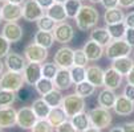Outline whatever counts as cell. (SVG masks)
I'll use <instances>...</instances> for the list:
<instances>
[{
	"instance_id": "cell-1",
	"label": "cell",
	"mask_w": 134,
	"mask_h": 132,
	"mask_svg": "<svg viewBox=\"0 0 134 132\" xmlns=\"http://www.w3.org/2000/svg\"><path fill=\"white\" fill-rule=\"evenodd\" d=\"M76 25L82 32H86L89 29H93L97 27L100 21V13L93 5L90 4H82L79 15L76 16Z\"/></svg>"
},
{
	"instance_id": "cell-2",
	"label": "cell",
	"mask_w": 134,
	"mask_h": 132,
	"mask_svg": "<svg viewBox=\"0 0 134 132\" xmlns=\"http://www.w3.org/2000/svg\"><path fill=\"white\" fill-rule=\"evenodd\" d=\"M24 85H25V81L23 77V73L7 70L5 73L0 75V89L17 92Z\"/></svg>"
},
{
	"instance_id": "cell-3",
	"label": "cell",
	"mask_w": 134,
	"mask_h": 132,
	"mask_svg": "<svg viewBox=\"0 0 134 132\" xmlns=\"http://www.w3.org/2000/svg\"><path fill=\"white\" fill-rule=\"evenodd\" d=\"M89 118H90V124L98 129H105L108 127H110L113 116H111V112L108 108L104 107H94L92 108L89 112Z\"/></svg>"
},
{
	"instance_id": "cell-4",
	"label": "cell",
	"mask_w": 134,
	"mask_h": 132,
	"mask_svg": "<svg viewBox=\"0 0 134 132\" xmlns=\"http://www.w3.org/2000/svg\"><path fill=\"white\" fill-rule=\"evenodd\" d=\"M133 53V48L122 39V40H111V42L105 46V55L109 60H116L121 57H127Z\"/></svg>"
},
{
	"instance_id": "cell-5",
	"label": "cell",
	"mask_w": 134,
	"mask_h": 132,
	"mask_svg": "<svg viewBox=\"0 0 134 132\" xmlns=\"http://www.w3.org/2000/svg\"><path fill=\"white\" fill-rule=\"evenodd\" d=\"M61 107L65 110L68 118H72L74 115L80 114V112L85 111V98L80 97L79 94H69V95L64 97Z\"/></svg>"
},
{
	"instance_id": "cell-6",
	"label": "cell",
	"mask_w": 134,
	"mask_h": 132,
	"mask_svg": "<svg viewBox=\"0 0 134 132\" xmlns=\"http://www.w3.org/2000/svg\"><path fill=\"white\" fill-rule=\"evenodd\" d=\"M36 114L33 112L31 106H23L21 108L17 110V122L16 125H19L21 129H32L35 123L37 122Z\"/></svg>"
},
{
	"instance_id": "cell-7",
	"label": "cell",
	"mask_w": 134,
	"mask_h": 132,
	"mask_svg": "<svg viewBox=\"0 0 134 132\" xmlns=\"http://www.w3.org/2000/svg\"><path fill=\"white\" fill-rule=\"evenodd\" d=\"M24 57L28 62L43 64L48 58V49L37 45L36 42H31L24 48Z\"/></svg>"
},
{
	"instance_id": "cell-8",
	"label": "cell",
	"mask_w": 134,
	"mask_h": 132,
	"mask_svg": "<svg viewBox=\"0 0 134 132\" xmlns=\"http://www.w3.org/2000/svg\"><path fill=\"white\" fill-rule=\"evenodd\" d=\"M2 17L5 23H17L23 18V5L5 2L2 4Z\"/></svg>"
},
{
	"instance_id": "cell-9",
	"label": "cell",
	"mask_w": 134,
	"mask_h": 132,
	"mask_svg": "<svg viewBox=\"0 0 134 132\" xmlns=\"http://www.w3.org/2000/svg\"><path fill=\"white\" fill-rule=\"evenodd\" d=\"M43 15H45V11L36 0H25L23 4V18L25 21H37Z\"/></svg>"
},
{
	"instance_id": "cell-10",
	"label": "cell",
	"mask_w": 134,
	"mask_h": 132,
	"mask_svg": "<svg viewBox=\"0 0 134 132\" xmlns=\"http://www.w3.org/2000/svg\"><path fill=\"white\" fill-rule=\"evenodd\" d=\"M73 53L74 49L64 45L60 49H57V52L54 53L53 62L60 69H70L73 66Z\"/></svg>"
},
{
	"instance_id": "cell-11",
	"label": "cell",
	"mask_w": 134,
	"mask_h": 132,
	"mask_svg": "<svg viewBox=\"0 0 134 132\" xmlns=\"http://www.w3.org/2000/svg\"><path fill=\"white\" fill-rule=\"evenodd\" d=\"M52 33L54 36V41L59 42V44H63V45L70 42L73 40V37H74V29L69 23L57 24Z\"/></svg>"
},
{
	"instance_id": "cell-12",
	"label": "cell",
	"mask_w": 134,
	"mask_h": 132,
	"mask_svg": "<svg viewBox=\"0 0 134 132\" xmlns=\"http://www.w3.org/2000/svg\"><path fill=\"white\" fill-rule=\"evenodd\" d=\"M41 64L39 62H28L23 70V77L27 85L35 86L39 79L43 77V73H41Z\"/></svg>"
},
{
	"instance_id": "cell-13",
	"label": "cell",
	"mask_w": 134,
	"mask_h": 132,
	"mask_svg": "<svg viewBox=\"0 0 134 132\" xmlns=\"http://www.w3.org/2000/svg\"><path fill=\"white\" fill-rule=\"evenodd\" d=\"M4 64H5V67L7 70H11V71H16V73H23L25 65L28 64V61L25 60L24 55L19 54L16 52H9L8 55L4 60Z\"/></svg>"
},
{
	"instance_id": "cell-14",
	"label": "cell",
	"mask_w": 134,
	"mask_h": 132,
	"mask_svg": "<svg viewBox=\"0 0 134 132\" xmlns=\"http://www.w3.org/2000/svg\"><path fill=\"white\" fill-rule=\"evenodd\" d=\"M2 34L11 44H15L23 39L24 32H23V28L17 23H5L2 28Z\"/></svg>"
},
{
	"instance_id": "cell-15",
	"label": "cell",
	"mask_w": 134,
	"mask_h": 132,
	"mask_svg": "<svg viewBox=\"0 0 134 132\" xmlns=\"http://www.w3.org/2000/svg\"><path fill=\"white\" fill-rule=\"evenodd\" d=\"M113 111L118 116H129L134 112V102L126 98L125 95H118L116 103H114Z\"/></svg>"
},
{
	"instance_id": "cell-16",
	"label": "cell",
	"mask_w": 134,
	"mask_h": 132,
	"mask_svg": "<svg viewBox=\"0 0 134 132\" xmlns=\"http://www.w3.org/2000/svg\"><path fill=\"white\" fill-rule=\"evenodd\" d=\"M17 122V110L12 106L0 107V128H12Z\"/></svg>"
},
{
	"instance_id": "cell-17",
	"label": "cell",
	"mask_w": 134,
	"mask_h": 132,
	"mask_svg": "<svg viewBox=\"0 0 134 132\" xmlns=\"http://www.w3.org/2000/svg\"><path fill=\"white\" fill-rule=\"evenodd\" d=\"M84 52L86 54V57L89 61L92 62H96V61H98L101 60V57L105 54V46L97 44V42H94L93 40H88L85 44H84Z\"/></svg>"
},
{
	"instance_id": "cell-18",
	"label": "cell",
	"mask_w": 134,
	"mask_h": 132,
	"mask_svg": "<svg viewBox=\"0 0 134 132\" xmlns=\"http://www.w3.org/2000/svg\"><path fill=\"white\" fill-rule=\"evenodd\" d=\"M122 79H124V75H121L113 67H108L104 74V87L110 90H117L122 85Z\"/></svg>"
},
{
	"instance_id": "cell-19",
	"label": "cell",
	"mask_w": 134,
	"mask_h": 132,
	"mask_svg": "<svg viewBox=\"0 0 134 132\" xmlns=\"http://www.w3.org/2000/svg\"><path fill=\"white\" fill-rule=\"evenodd\" d=\"M104 74L105 70L97 65H92L86 67V81L90 82L96 87L104 86Z\"/></svg>"
},
{
	"instance_id": "cell-20",
	"label": "cell",
	"mask_w": 134,
	"mask_h": 132,
	"mask_svg": "<svg viewBox=\"0 0 134 132\" xmlns=\"http://www.w3.org/2000/svg\"><path fill=\"white\" fill-rule=\"evenodd\" d=\"M54 87L60 91H65L68 89H70V86L73 85L72 77H70V71L69 69H59L56 77L53 79Z\"/></svg>"
},
{
	"instance_id": "cell-21",
	"label": "cell",
	"mask_w": 134,
	"mask_h": 132,
	"mask_svg": "<svg viewBox=\"0 0 134 132\" xmlns=\"http://www.w3.org/2000/svg\"><path fill=\"white\" fill-rule=\"evenodd\" d=\"M117 97L118 95L114 92V90H110V89L104 87L100 91L98 98H97L98 106L100 107H104V108H108V110H113L114 103H116V100H117Z\"/></svg>"
},
{
	"instance_id": "cell-22",
	"label": "cell",
	"mask_w": 134,
	"mask_h": 132,
	"mask_svg": "<svg viewBox=\"0 0 134 132\" xmlns=\"http://www.w3.org/2000/svg\"><path fill=\"white\" fill-rule=\"evenodd\" d=\"M89 39L93 40L94 42H97L102 46H108L111 42V36L108 30V28H101V27H96L92 29Z\"/></svg>"
},
{
	"instance_id": "cell-23",
	"label": "cell",
	"mask_w": 134,
	"mask_h": 132,
	"mask_svg": "<svg viewBox=\"0 0 134 132\" xmlns=\"http://www.w3.org/2000/svg\"><path fill=\"white\" fill-rule=\"evenodd\" d=\"M47 119L56 128V127H59L60 124H63L64 122L68 120V115H66L65 110L61 106H57V107H52L51 108V112H49V115H48Z\"/></svg>"
},
{
	"instance_id": "cell-24",
	"label": "cell",
	"mask_w": 134,
	"mask_h": 132,
	"mask_svg": "<svg viewBox=\"0 0 134 132\" xmlns=\"http://www.w3.org/2000/svg\"><path fill=\"white\" fill-rule=\"evenodd\" d=\"M47 15H48L51 18H53L57 24L65 23L66 18H68L65 7H64V4H60V3H54L51 8H48V9H47Z\"/></svg>"
},
{
	"instance_id": "cell-25",
	"label": "cell",
	"mask_w": 134,
	"mask_h": 132,
	"mask_svg": "<svg viewBox=\"0 0 134 132\" xmlns=\"http://www.w3.org/2000/svg\"><path fill=\"white\" fill-rule=\"evenodd\" d=\"M124 20H125V13H124L121 7L106 9L105 13H104V21H105L106 25L118 24V23H122Z\"/></svg>"
},
{
	"instance_id": "cell-26",
	"label": "cell",
	"mask_w": 134,
	"mask_h": 132,
	"mask_svg": "<svg viewBox=\"0 0 134 132\" xmlns=\"http://www.w3.org/2000/svg\"><path fill=\"white\" fill-rule=\"evenodd\" d=\"M133 66H134V61L129 57V55L127 57L116 58V60L111 61V67L114 70H117L121 75H127Z\"/></svg>"
},
{
	"instance_id": "cell-27",
	"label": "cell",
	"mask_w": 134,
	"mask_h": 132,
	"mask_svg": "<svg viewBox=\"0 0 134 132\" xmlns=\"http://www.w3.org/2000/svg\"><path fill=\"white\" fill-rule=\"evenodd\" d=\"M70 122H72L73 127L77 129L79 132H84V131H86L89 127H92V124H90V118H89V114H88L86 111H82V112H80V114L72 116V118H70Z\"/></svg>"
},
{
	"instance_id": "cell-28",
	"label": "cell",
	"mask_w": 134,
	"mask_h": 132,
	"mask_svg": "<svg viewBox=\"0 0 134 132\" xmlns=\"http://www.w3.org/2000/svg\"><path fill=\"white\" fill-rule=\"evenodd\" d=\"M33 112L36 114V116L39 119H47L49 112H51V106L44 100V98H39V99H35L31 104Z\"/></svg>"
},
{
	"instance_id": "cell-29",
	"label": "cell",
	"mask_w": 134,
	"mask_h": 132,
	"mask_svg": "<svg viewBox=\"0 0 134 132\" xmlns=\"http://www.w3.org/2000/svg\"><path fill=\"white\" fill-rule=\"evenodd\" d=\"M33 42H36L37 45H40L45 49H49V48H52V45L54 42V36L52 32L37 30L33 36Z\"/></svg>"
},
{
	"instance_id": "cell-30",
	"label": "cell",
	"mask_w": 134,
	"mask_h": 132,
	"mask_svg": "<svg viewBox=\"0 0 134 132\" xmlns=\"http://www.w3.org/2000/svg\"><path fill=\"white\" fill-rule=\"evenodd\" d=\"M44 100L51 106V107H57V106H61L63 103V99H64V95H63V92L60 90H57L56 87L49 91L48 94H45V95L43 97Z\"/></svg>"
},
{
	"instance_id": "cell-31",
	"label": "cell",
	"mask_w": 134,
	"mask_h": 132,
	"mask_svg": "<svg viewBox=\"0 0 134 132\" xmlns=\"http://www.w3.org/2000/svg\"><path fill=\"white\" fill-rule=\"evenodd\" d=\"M33 87H35V90H36L37 94H40L41 97H44L45 94H48L49 91H52L54 89V83H53V79L41 77L39 79V82H37Z\"/></svg>"
},
{
	"instance_id": "cell-32",
	"label": "cell",
	"mask_w": 134,
	"mask_h": 132,
	"mask_svg": "<svg viewBox=\"0 0 134 132\" xmlns=\"http://www.w3.org/2000/svg\"><path fill=\"white\" fill-rule=\"evenodd\" d=\"M68 18H76V16L79 15L81 7H82V2L81 0H66L64 3Z\"/></svg>"
},
{
	"instance_id": "cell-33",
	"label": "cell",
	"mask_w": 134,
	"mask_h": 132,
	"mask_svg": "<svg viewBox=\"0 0 134 132\" xmlns=\"http://www.w3.org/2000/svg\"><path fill=\"white\" fill-rule=\"evenodd\" d=\"M36 25H37V29H39V30H44V32H53V29L56 28L57 23L45 13V15H43V16L39 18V20L36 21Z\"/></svg>"
},
{
	"instance_id": "cell-34",
	"label": "cell",
	"mask_w": 134,
	"mask_h": 132,
	"mask_svg": "<svg viewBox=\"0 0 134 132\" xmlns=\"http://www.w3.org/2000/svg\"><path fill=\"white\" fill-rule=\"evenodd\" d=\"M110 36H111V40H122L125 32H126V25L125 23H118V24H111V25H106Z\"/></svg>"
},
{
	"instance_id": "cell-35",
	"label": "cell",
	"mask_w": 134,
	"mask_h": 132,
	"mask_svg": "<svg viewBox=\"0 0 134 132\" xmlns=\"http://www.w3.org/2000/svg\"><path fill=\"white\" fill-rule=\"evenodd\" d=\"M96 86H93L90 82H88V81H84V82H81V83H77L76 85V94H79L80 97H82V98H89L90 95H93L94 94V91H96Z\"/></svg>"
},
{
	"instance_id": "cell-36",
	"label": "cell",
	"mask_w": 134,
	"mask_h": 132,
	"mask_svg": "<svg viewBox=\"0 0 134 132\" xmlns=\"http://www.w3.org/2000/svg\"><path fill=\"white\" fill-rule=\"evenodd\" d=\"M69 71H70V77H72V81H73L74 85L86 81V67L73 65L69 69Z\"/></svg>"
},
{
	"instance_id": "cell-37",
	"label": "cell",
	"mask_w": 134,
	"mask_h": 132,
	"mask_svg": "<svg viewBox=\"0 0 134 132\" xmlns=\"http://www.w3.org/2000/svg\"><path fill=\"white\" fill-rule=\"evenodd\" d=\"M33 86L31 85H24L20 90L16 92L17 100H20L23 103H28V102H33Z\"/></svg>"
},
{
	"instance_id": "cell-38",
	"label": "cell",
	"mask_w": 134,
	"mask_h": 132,
	"mask_svg": "<svg viewBox=\"0 0 134 132\" xmlns=\"http://www.w3.org/2000/svg\"><path fill=\"white\" fill-rule=\"evenodd\" d=\"M16 92L0 89V107H9L16 102Z\"/></svg>"
},
{
	"instance_id": "cell-39",
	"label": "cell",
	"mask_w": 134,
	"mask_h": 132,
	"mask_svg": "<svg viewBox=\"0 0 134 132\" xmlns=\"http://www.w3.org/2000/svg\"><path fill=\"white\" fill-rule=\"evenodd\" d=\"M59 66L54 62H44L41 66V73L44 78H49V79H54L57 71H59Z\"/></svg>"
},
{
	"instance_id": "cell-40",
	"label": "cell",
	"mask_w": 134,
	"mask_h": 132,
	"mask_svg": "<svg viewBox=\"0 0 134 132\" xmlns=\"http://www.w3.org/2000/svg\"><path fill=\"white\" fill-rule=\"evenodd\" d=\"M31 132H54V127L48 122V119H37Z\"/></svg>"
},
{
	"instance_id": "cell-41",
	"label": "cell",
	"mask_w": 134,
	"mask_h": 132,
	"mask_svg": "<svg viewBox=\"0 0 134 132\" xmlns=\"http://www.w3.org/2000/svg\"><path fill=\"white\" fill-rule=\"evenodd\" d=\"M88 62H89V60H88V57H86L84 49H76L74 53H73V65L86 67Z\"/></svg>"
},
{
	"instance_id": "cell-42",
	"label": "cell",
	"mask_w": 134,
	"mask_h": 132,
	"mask_svg": "<svg viewBox=\"0 0 134 132\" xmlns=\"http://www.w3.org/2000/svg\"><path fill=\"white\" fill-rule=\"evenodd\" d=\"M11 52V42L5 39L3 34H0V58H5Z\"/></svg>"
},
{
	"instance_id": "cell-43",
	"label": "cell",
	"mask_w": 134,
	"mask_h": 132,
	"mask_svg": "<svg viewBox=\"0 0 134 132\" xmlns=\"http://www.w3.org/2000/svg\"><path fill=\"white\" fill-rule=\"evenodd\" d=\"M54 132H79V131L73 127V124H72L70 120H66L63 124H60L59 127H56L54 128Z\"/></svg>"
},
{
	"instance_id": "cell-44",
	"label": "cell",
	"mask_w": 134,
	"mask_h": 132,
	"mask_svg": "<svg viewBox=\"0 0 134 132\" xmlns=\"http://www.w3.org/2000/svg\"><path fill=\"white\" fill-rule=\"evenodd\" d=\"M124 40H125L131 48H134V28H126Z\"/></svg>"
},
{
	"instance_id": "cell-45",
	"label": "cell",
	"mask_w": 134,
	"mask_h": 132,
	"mask_svg": "<svg viewBox=\"0 0 134 132\" xmlns=\"http://www.w3.org/2000/svg\"><path fill=\"white\" fill-rule=\"evenodd\" d=\"M122 95H125L126 98H129L130 100H133V102H134V85L127 83V85L124 87V92H122Z\"/></svg>"
},
{
	"instance_id": "cell-46",
	"label": "cell",
	"mask_w": 134,
	"mask_h": 132,
	"mask_svg": "<svg viewBox=\"0 0 134 132\" xmlns=\"http://www.w3.org/2000/svg\"><path fill=\"white\" fill-rule=\"evenodd\" d=\"M101 4L105 9H111V8H117L120 7L118 0H101Z\"/></svg>"
},
{
	"instance_id": "cell-47",
	"label": "cell",
	"mask_w": 134,
	"mask_h": 132,
	"mask_svg": "<svg viewBox=\"0 0 134 132\" xmlns=\"http://www.w3.org/2000/svg\"><path fill=\"white\" fill-rule=\"evenodd\" d=\"M124 23H125V25H126L127 28H134V11L125 15Z\"/></svg>"
},
{
	"instance_id": "cell-48",
	"label": "cell",
	"mask_w": 134,
	"mask_h": 132,
	"mask_svg": "<svg viewBox=\"0 0 134 132\" xmlns=\"http://www.w3.org/2000/svg\"><path fill=\"white\" fill-rule=\"evenodd\" d=\"M36 2L41 5V8H43L45 12H47L48 8H51V7L54 4V0H36Z\"/></svg>"
},
{
	"instance_id": "cell-49",
	"label": "cell",
	"mask_w": 134,
	"mask_h": 132,
	"mask_svg": "<svg viewBox=\"0 0 134 132\" xmlns=\"http://www.w3.org/2000/svg\"><path fill=\"white\" fill-rule=\"evenodd\" d=\"M121 8H131L134 7V0H118Z\"/></svg>"
},
{
	"instance_id": "cell-50",
	"label": "cell",
	"mask_w": 134,
	"mask_h": 132,
	"mask_svg": "<svg viewBox=\"0 0 134 132\" xmlns=\"http://www.w3.org/2000/svg\"><path fill=\"white\" fill-rule=\"evenodd\" d=\"M124 132H134V122H127L122 125Z\"/></svg>"
},
{
	"instance_id": "cell-51",
	"label": "cell",
	"mask_w": 134,
	"mask_h": 132,
	"mask_svg": "<svg viewBox=\"0 0 134 132\" xmlns=\"http://www.w3.org/2000/svg\"><path fill=\"white\" fill-rule=\"evenodd\" d=\"M126 81H127V83L134 85V66L131 67V70H130V71H129V74L126 75Z\"/></svg>"
},
{
	"instance_id": "cell-52",
	"label": "cell",
	"mask_w": 134,
	"mask_h": 132,
	"mask_svg": "<svg viewBox=\"0 0 134 132\" xmlns=\"http://www.w3.org/2000/svg\"><path fill=\"white\" fill-rule=\"evenodd\" d=\"M109 132H124V129H122V127H111L110 129H109Z\"/></svg>"
},
{
	"instance_id": "cell-53",
	"label": "cell",
	"mask_w": 134,
	"mask_h": 132,
	"mask_svg": "<svg viewBox=\"0 0 134 132\" xmlns=\"http://www.w3.org/2000/svg\"><path fill=\"white\" fill-rule=\"evenodd\" d=\"M9 3H13V4H19V5H23L25 3V0H8Z\"/></svg>"
},
{
	"instance_id": "cell-54",
	"label": "cell",
	"mask_w": 134,
	"mask_h": 132,
	"mask_svg": "<svg viewBox=\"0 0 134 132\" xmlns=\"http://www.w3.org/2000/svg\"><path fill=\"white\" fill-rule=\"evenodd\" d=\"M84 132H101V129H98V128H96V127H89L86 131H84Z\"/></svg>"
},
{
	"instance_id": "cell-55",
	"label": "cell",
	"mask_w": 134,
	"mask_h": 132,
	"mask_svg": "<svg viewBox=\"0 0 134 132\" xmlns=\"http://www.w3.org/2000/svg\"><path fill=\"white\" fill-rule=\"evenodd\" d=\"M4 67H5V64L2 61V58H0V75L4 73Z\"/></svg>"
},
{
	"instance_id": "cell-56",
	"label": "cell",
	"mask_w": 134,
	"mask_h": 132,
	"mask_svg": "<svg viewBox=\"0 0 134 132\" xmlns=\"http://www.w3.org/2000/svg\"><path fill=\"white\" fill-rule=\"evenodd\" d=\"M92 4H97V3H101V0H89Z\"/></svg>"
},
{
	"instance_id": "cell-57",
	"label": "cell",
	"mask_w": 134,
	"mask_h": 132,
	"mask_svg": "<svg viewBox=\"0 0 134 132\" xmlns=\"http://www.w3.org/2000/svg\"><path fill=\"white\" fill-rule=\"evenodd\" d=\"M66 0H54V3H60V4H64Z\"/></svg>"
},
{
	"instance_id": "cell-58",
	"label": "cell",
	"mask_w": 134,
	"mask_h": 132,
	"mask_svg": "<svg viewBox=\"0 0 134 132\" xmlns=\"http://www.w3.org/2000/svg\"><path fill=\"white\" fill-rule=\"evenodd\" d=\"M3 21V17H2V5H0V24Z\"/></svg>"
},
{
	"instance_id": "cell-59",
	"label": "cell",
	"mask_w": 134,
	"mask_h": 132,
	"mask_svg": "<svg viewBox=\"0 0 134 132\" xmlns=\"http://www.w3.org/2000/svg\"><path fill=\"white\" fill-rule=\"evenodd\" d=\"M5 2H8V0H0V3H5Z\"/></svg>"
},
{
	"instance_id": "cell-60",
	"label": "cell",
	"mask_w": 134,
	"mask_h": 132,
	"mask_svg": "<svg viewBox=\"0 0 134 132\" xmlns=\"http://www.w3.org/2000/svg\"><path fill=\"white\" fill-rule=\"evenodd\" d=\"M0 132H3V128H0Z\"/></svg>"
},
{
	"instance_id": "cell-61",
	"label": "cell",
	"mask_w": 134,
	"mask_h": 132,
	"mask_svg": "<svg viewBox=\"0 0 134 132\" xmlns=\"http://www.w3.org/2000/svg\"><path fill=\"white\" fill-rule=\"evenodd\" d=\"M133 54H134V50H133Z\"/></svg>"
},
{
	"instance_id": "cell-62",
	"label": "cell",
	"mask_w": 134,
	"mask_h": 132,
	"mask_svg": "<svg viewBox=\"0 0 134 132\" xmlns=\"http://www.w3.org/2000/svg\"><path fill=\"white\" fill-rule=\"evenodd\" d=\"M81 2H84V0H81Z\"/></svg>"
}]
</instances>
